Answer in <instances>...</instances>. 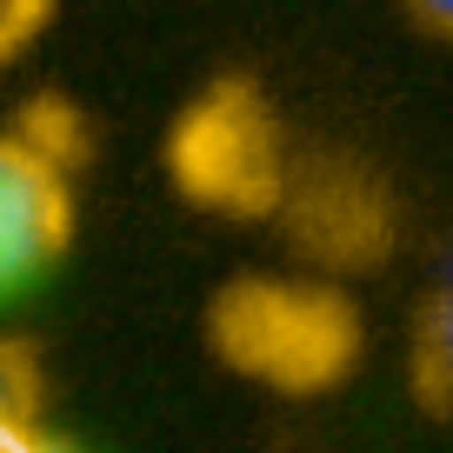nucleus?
<instances>
[{
    "mask_svg": "<svg viewBox=\"0 0 453 453\" xmlns=\"http://www.w3.org/2000/svg\"><path fill=\"white\" fill-rule=\"evenodd\" d=\"M440 273H453V247H447V267H440Z\"/></svg>",
    "mask_w": 453,
    "mask_h": 453,
    "instance_id": "obj_12",
    "label": "nucleus"
},
{
    "mask_svg": "<svg viewBox=\"0 0 453 453\" xmlns=\"http://www.w3.org/2000/svg\"><path fill=\"white\" fill-rule=\"evenodd\" d=\"M47 20H54V0H0V67L27 54Z\"/></svg>",
    "mask_w": 453,
    "mask_h": 453,
    "instance_id": "obj_8",
    "label": "nucleus"
},
{
    "mask_svg": "<svg viewBox=\"0 0 453 453\" xmlns=\"http://www.w3.org/2000/svg\"><path fill=\"white\" fill-rule=\"evenodd\" d=\"M167 187L213 220H273L294 173V141L254 73L207 81L160 141Z\"/></svg>",
    "mask_w": 453,
    "mask_h": 453,
    "instance_id": "obj_2",
    "label": "nucleus"
},
{
    "mask_svg": "<svg viewBox=\"0 0 453 453\" xmlns=\"http://www.w3.org/2000/svg\"><path fill=\"white\" fill-rule=\"evenodd\" d=\"M14 127L27 134V141L41 147V154H54L60 167H81V160H87V127H81V113H73L67 100H54V94L27 100Z\"/></svg>",
    "mask_w": 453,
    "mask_h": 453,
    "instance_id": "obj_6",
    "label": "nucleus"
},
{
    "mask_svg": "<svg viewBox=\"0 0 453 453\" xmlns=\"http://www.w3.org/2000/svg\"><path fill=\"white\" fill-rule=\"evenodd\" d=\"M413 394L426 413L453 420V273H440V287L413 320Z\"/></svg>",
    "mask_w": 453,
    "mask_h": 453,
    "instance_id": "obj_5",
    "label": "nucleus"
},
{
    "mask_svg": "<svg viewBox=\"0 0 453 453\" xmlns=\"http://www.w3.org/2000/svg\"><path fill=\"white\" fill-rule=\"evenodd\" d=\"M41 400H47V373L41 354L27 340H7L0 334V420H41Z\"/></svg>",
    "mask_w": 453,
    "mask_h": 453,
    "instance_id": "obj_7",
    "label": "nucleus"
},
{
    "mask_svg": "<svg viewBox=\"0 0 453 453\" xmlns=\"http://www.w3.org/2000/svg\"><path fill=\"white\" fill-rule=\"evenodd\" d=\"M273 226L313 273H334V280L373 273L400 241V194L373 160L347 147H320V154H294Z\"/></svg>",
    "mask_w": 453,
    "mask_h": 453,
    "instance_id": "obj_3",
    "label": "nucleus"
},
{
    "mask_svg": "<svg viewBox=\"0 0 453 453\" xmlns=\"http://www.w3.org/2000/svg\"><path fill=\"white\" fill-rule=\"evenodd\" d=\"M73 247V180L20 127H0V300L27 294Z\"/></svg>",
    "mask_w": 453,
    "mask_h": 453,
    "instance_id": "obj_4",
    "label": "nucleus"
},
{
    "mask_svg": "<svg viewBox=\"0 0 453 453\" xmlns=\"http://www.w3.org/2000/svg\"><path fill=\"white\" fill-rule=\"evenodd\" d=\"M0 453H41V420H0Z\"/></svg>",
    "mask_w": 453,
    "mask_h": 453,
    "instance_id": "obj_10",
    "label": "nucleus"
},
{
    "mask_svg": "<svg viewBox=\"0 0 453 453\" xmlns=\"http://www.w3.org/2000/svg\"><path fill=\"white\" fill-rule=\"evenodd\" d=\"M41 453H94V447H81V440H60V434H41Z\"/></svg>",
    "mask_w": 453,
    "mask_h": 453,
    "instance_id": "obj_11",
    "label": "nucleus"
},
{
    "mask_svg": "<svg viewBox=\"0 0 453 453\" xmlns=\"http://www.w3.org/2000/svg\"><path fill=\"white\" fill-rule=\"evenodd\" d=\"M207 347L234 380L287 400H313L354 380L367 354L354 294L334 273H241L207 300Z\"/></svg>",
    "mask_w": 453,
    "mask_h": 453,
    "instance_id": "obj_1",
    "label": "nucleus"
},
{
    "mask_svg": "<svg viewBox=\"0 0 453 453\" xmlns=\"http://www.w3.org/2000/svg\"><path fill=\"white\" fill-rule=\"evenodd\" d=\"M407 14L420 20L434 41H447V47H453V0H407Z\"/></svg>",
    "mask_w": 453,
    "mask_h": 453,
    "instance_id": "obj_9",
    "label": "nucleus"
}]
</instances>
